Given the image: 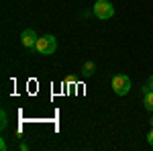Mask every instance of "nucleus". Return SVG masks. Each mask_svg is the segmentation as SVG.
<instances>
[{
  "mask_svg": "<svg viewBox=\"0 0 153 151\" xmlns=\"http://www.w3.org/2000/svg\"><path fill=\"white\" fill-rule=\"evenodd\" d=\"M110 86H112V92L117 96H127L131 90V78L127 74H117V76H112Z\"/></svg>",
  "mask_w": 153,
  "mask_h": 151,
  "instance_id": "obj_1",
  "label": "nucleus"
},
{
  "mask_svg": "<svg viewBox=\"0 0 153 151\" xmlns=\"http://www.w3.org/2000/svg\"><path fill=\"white\" fill-rule=\"evenodd\" d=\"M37 53L39 55H51V53H55V49H57V39L53 35H43L37 39Z\"/></svg>",
  "mask_w": 153,
  "mask_h": 151,
  "instance_id": "obj_2",
  "label": "nucleus"
},
{
  "mask_svg": "<svg viewBox=\"0 0 153 151\" xmlns=\"http://www.w3.org/2000/svg\"><path fill=\"white\" fill-rule=\"evenodd\" d=\"M92 12H94L96 19H100V21H108V19L114 16V6H112L110 0H96Z\"/></svg>",
  "mask_w": 153,
  "mask_h": 151,
  "instance_id": "obj_3",
  "label": "nucleus"
},
{
  "mask_svg": "<svg viewBox=\"0 0 153 151\" xmlns=\"http://www.w3.org/2000/svg\"><path fill=\"white\" fill-rule=\"evenodd\" d=\"M37 33L33 31V29H25L23 33H21V43H23V47H27V49H35L37 45Z\"/></svg>",
  "mask_w": 153,
  "mask_h": 151,
  "instance_id": "obj_4",
  "label": "nucleus"
},
{
  "mask_svg": "<svg viewBox=\"0 0 153 151\" xmlns=\"http://www.w3.org/2000/svg\"><path fill=\"white\" fill-rule=\"evenodd\" d=\"M143 106L153 112V90L149 88H143Z\"/></svg>",
  "mask_w": 153,
  "mask_h": 151,
  "instance_id": "obj_5",
  "label": "nucleus"
},
{
  "mask_svg": "<svg viewBox=\"0 0 153 151\" xmlns=\"http://www.w3.org/2000/svg\"><path fill=\"white\" fill-rule=\"evenodd\" d=\"M94 71H96V63L94 61H86V63H84V68H82V76L84 78H90Z\"/></svg>",
  "mask_w": 153,
  "mask_h": 151,
  "instance_id": "obj_6",
  "label": "nucleus"
},
{
  "mask_svg": "<svg viewBox=\"0 0 153 151\" xmlns=\"http://www.w3.org/2000/svg\"><path fill=\"white\" fill-rule=\"evenodd\" d=\"M76 76H68V78H65V84H68V86H74V84H76Z\"/></svg>",
  "mask_w": 153,
  "mask_h": 151,
  "instance_id": "obj_7",
  "label": "nucleus"
},
{
  "mask_svg": "<svg viewBox=\"0 0 153 151\" xmlns=\"http://www.w3.org/2000/svg\"><path fill=\"white\" fill-rule=\"evenodd\" d=\"M143 88H149V90H153V76H149V80H147V84H145Z\"/></svg>",
  "mask_w": 153,
  "mask_h": 151,
  "instance_id": "obj_8",
  "label": "nucleus"
},
{
  "mask_svg": "<svg viewBox=\"0 0 153 151\" xmlns=\"http://www.w3.org/2000/svg\"><path fill=\"white\" fill-rule=\"evenodd\" d=\"M6 123H8V121H6V112L2 110V121H0V127L4 129V127H6Z\"/></svg>",
  "mask_w": 153,
  "mask_h": 151,
  "instance_id": "obj_9",
  "label": "nucleus"
},
{
  "mask_svg": "<svg viewBox=\"0 0 153 151\" xmlns=\"http://www.w3.org/2000/svg\"><path fill=\"white\" fill-rule=\"evenodd\" d=\"M147 143H149V145H151V147H153V129H151V133L147 135Z\"/></svg>",
  "mask_w": 153,
  "mask_h": 151,
  "instance_id": "obj_10",
  "label": "nucleus"
},
{
  "mask_svg": "<svg viewBox=\"0 0 153 151\" xmlns=\"http://www.w3.org/2000/svg\"><path fill=\"white\" fill-rule=\"evenodd\" d=\"M149 123H151V127H153V116H151V121H149Z\"/></svg>",
  "mask_w": 153,
  "mask_h": 151,
  "instance_id": "obj_11",
  "label": "nucleus"
}]
</instances>
